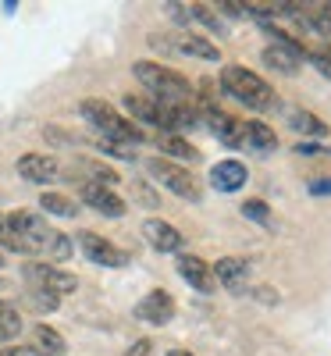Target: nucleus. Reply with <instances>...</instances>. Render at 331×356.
I'll list each match as a JSON object with an SVG mask.
<instances>
[{
	"instance_id": "nucleus-1",
	"label": "nucleus",
	"mask_w": 331,
	"mask_h": 356,
	"mask_svg": "<svg viewBox=\"0 0 331 356\" xmlns=\"http://www.w3.org/2000/svg\"><path fill=\"white\" fill-rule=\"evenodd\" d=\"M8 221L15 228L18 253H36V257H47V260H68L72 257V239L65 232H54L40 214L15 211V214H8Z\"/></svg>"
},
{
	"instance_id": "nucleus-2",
	"label": "nucleus",
	"mask_w": 331,
	"mask_h": 356,
	"mask_svg": "<svg viewBox=\"0 0 331 356\" xmlns=\"http://www.w3.org/2000/svg\"><path fill=\"white\" fill-rule=\"evenodd\" d=\"M221 86H225L228 97H235L239 104H246V107H253V111H271V107L278 104L275 89H271L257 72H250V68L228 65V68L221 72Z\"/></svg>"
},
{
	"instance_id": "nucleus-3",
	"label": "nucleus",
	"mask_w": 331,
	"mask_h": 356,
	"mask_svg": "<svg viewBox=\"0 0 331 356\" xmlns=\"http://www.w3.org/2000/svg\"><path fill=\"white\" fill-rule=\"evenodd\" d=\"M132 72H136V79L150 89V93H154L157 104H186L193 97L189 79L171 72V68H164L161 61H139Z\"/></svg>"
},
{
	"instance_id": "nucleus-4",
	"label": "nucleus",
	"mask_w": 331,
	"mask_h": 356,
	"mask_svg": "<svg viewBox=\"0 0 331 356\" xmlns=\"http://www.w3.org/2000/svg\"><path fill=\"white\" fill-rule=\"evenodd\" d=\"M82 118H86V122L89 125H93V129H100L104 132V139H114V143H143V132L129 122V118H122V114H118L107 100H97V97H89V100H82Z\"/></svg>"
},
{
	"instance_id": "nucleus-5",
	"label": "nucleus",
	"mask_w": 331,
	"mask_h": 356,
	"mask_svg": "<svg viewBox=\"0 0 331 356\" xmlns=\"http://www.w3.org/2000/svg\"><path fill=\"white\" fill-rule=\"evenodd\" d=\"M146 171L154 175L161 186H168L175 196H182V200H189V203H200V200H203L200 182H196L186 168H178V164H171V161H164V157H150V161H146Z\"/></svg>"
},
{
	"instance_id": "nucleus-6",
	"label": "nucleus",
	"mask_w": 331,
	"mask_h": 356,
	"mask_svg": "<svg viewBox=\"0 0 331 356\" xmlns=\"http://www.w3.org/2000/svg\"><path fill=\"white\" fill-rule=\"evenodd\" d=\"M25 282L29 289H47L54 296H72L79 289V278L72 271H61V267H54V264H25Z\"/></svg>"
},
{
	"instance_id": "nucleus-7",
	"label": "nucleus",
	"mask_w": 331,
	"mask_h": 356,
	"mask_svg": "<svg viewBox=\"0 0 331 356\" xmlns=\"http://www.w3.org/2000/svg\"><path fill=\"white\" fill-rule=\"evenodd\" d=\"M18 175L25 182H36V186H50L61 178V164H57L50 154H25L18 157Z\"/></svg>"
},
{
	"instance_id": "nucleus-8",
	"label": "nucleus",
	"mask_w": 331,
	"mask_h": 356,
	"mask_svg": "<svg viewBox=\"0 0 331 356\" xmlns=\"http://www.w3.org/2000/svg\"><path fill=\"white\" fill-rule=\"evenodd\" d=\"M79 246H82L86 260H93L100 267H122L125 264V253L118 250L114 243H107L104 235H97V232H82L79 235Z\"/></svg>"
},
{
	"instance_id": "nucleus-9",
	"label": "nucleus",
	"mask_w": 331,
	"mask_h": 356,
	"mask_svg": "<svg viewBox=\"0 0 331 356\" xmlns=\"http://www.w3.org/2000/svg\"><path fill=\"white\" fill-rule=\"evenodd\" d=\"M264 61H267L271 68H278L282 75H296L299 65H303V47H296L289 36H278L275 47L264 50Z\"/></svg>"
},
{
	"instance_id": "nucleus-10",
	"label": "nucleus",
	"mask_w": 331,
	"mask_h": 356,
	"mask_svg": "<svg viewBox=\"0 0 331 356\" xmlns=\"http://www.w3.org/2000/svg\"><path fill=\"white\" fill-rule=\"evenodd\" d=\"M136 317L146 321V324H168L175 317V300H171L164 289H154V292H146L143 300H139Z\"/></svg>"
},
{
	"instance_id": "nucleus-11",
	"label": "nucleus",
	"mask_w": 331,
	"mask_h": 356,
	"mask_svg": "<svg viewBox=\"0 0 331 356\" xmlns=\"http://www.w3.org/2000/svg\"><path fill=\"white\" fill-rule=\"evenodd\" d=\"M82 200L93 207L97 214H104V218H122V214H125V200L118 196L114 189H107V186L86 182V186H82Z\"/></svg>"
},
{
	"instance_id": "nucleus-12",
	"label": "nucleus",
	"mask_w": 331,
	"mask_h": 356,
	"mask_svg": "<svg viewBox=\"0 0 331 356\" xmlns=\"http://www.w3.org/2000/svg\"><path fill=\"white\" fill-rule=\"evenodd\" d=\"M207 118H210V132H214L225 146H243L246 143V125L239 122V118H232V114H225V111H218V107H207Z\"/></svg>"
},
{
	"instance_id": "nucleus-13",
	"label": "nucleus",
	"mask_w": 331,
	"mask_h": 356,
	"mask_svg": "<svg viewBox=\"0 0 331 356\" xmlns=\"http://www.w3.org/2000/svg\"><path fill=\"white\" fill-rule=\"evenodd\" d=\"M210 275H214V282H221V289L243 292L246 282H250V260H243V257H225V260H218V267H214Z\"/></svg>"
},
{
	"instance_id": "nucleus-14",
	"label": "nucleus",
	"mask_w": 331,
	"mask_h": 356,
	"mask_svg": "<svg viewBox=\"0 0 331 356\" xmlns=\"http://www.w3.org/2000/svg\"><path fill=\"white\" fill-rule=\"evenodd\" d=\"M143 235H146V243L154 250H161V253H175L178 246H182V232H178L175 225H168V221H161V218H150L143 225Z\"/></svg>"
},
{
	"instance_id": "nucleus-15",
	"label": "nucleus",
	"mask_w": 331,
	"mask_h": 356,
	"mask_svg": "<svg viewBox=\"0 0 331 356\" xmlns=\"http://www.w3.org/2000/svg\"><path fill=\"white\" fill-rule=\"evenodd\" d=\"M246 164H239V161H221L214 171H210V186H214L218 193H235V189H243L246 186Z\"/></svg>"
},
{
	"instance_id": "nucleus-16",
	"label": "nucleus",
	"mask_w": 331,
	"mask_h": 356,
	"mask_svg": "<svg viewBox=\"0 0 331 356\" xmlns=\"http://www.w3.org/2000/svg\"><path fill=\"white\" fill-rule=\"evenodd\" d=\"M178 275H182L193 289H200V292H214V275H210V267L200 260V257H193V253H182L178 257Z\"/></svg>"
},
{
	"instance_id": "nucleus-17",
	"label": "nucleus",
	"mask_w": 331,
	"mask_h": 356,
	"mask_svg": "<svg viewBox=\"0 0 331 356\" xmlns=\"http://www.w3.org/2000/svg\"><path fill=\"white\" fill-rule=\"evenodd\" d=\"M33 356H65L68 346H65V335L50 328V324H36L33 328V349H29Z\"/></svg>"
},
{
	"instance_id": "nucleus-18",
	"label": "nucleus",
	"mask_w": 331,
	"mask_h": 356,
	"mask_svg": "<svg viewBox=\"0 0 331 356\" xmlns=\"http://www.w3.org/2000/svg\"><path fill=\"white\" fill-rule=\"evenodd\" d=\"M178 50L189 54V57H200V61H221L218 47H214V43H207V40L196 36V33H182V36H178Z\"/></svg>"
},
{
	"instance_id": "nucleus-19",
	"label": "nucleus",
	"mask_w": 331,
	"mask_h": 356,
	"mask_svg": "<svg viewBox=\"0 0 331 356\" xmlns=\"http://www.w3.org/2000/svg\"><path fill=\"white\" fill-rule=\"evenodd\" d=\"M40 207L47 214H57V218H75L79 214V203H72L68 196H61V193H43L40 196Z\"/></svg>"
},
{
	"instance_id": "nucleus-20",
	"label": "nucleus",
	"mask_w": 331,
	"mask_h": 356,
	"mask_svg": "<svg viewBox=\"0 0 331 356\" xmlns=\"http://www.w3.org/2000/svg\"><path fill=\"white\" fill-rule=\"evenodd\" d=\"M157 146L164 154H171V157H182V161H196L200 154L193 150V146L186 143V139H178V136H171V132H164V136H157Z\"/></svg>"
},
{
	"instance_id": "nucleus-21",
	"label": "nucleus",
	"mask_w": 331,
	"mask_h": 356,
	"mask_svg": "<svg viewBox=\"0 0 331 356\" xmlns=\"http://www.w3.org/2000/svg\"><path fill=\"white\" fill-rule=\"evenodd\" d=\"M246 139L257 146V150H275V146H278L275 129H267V125H260V122H250V125H246Z\"/></svg>"
},
{
	"instance_id": "nucleus-22",
	"label": "nucleus",
	"mask_w": 331,
	"mask_h": 356,
	"mask_svg": "<svg viewBox=\"0 0 331 356\" xmlns=\"http://www.w3.org/2000/svg\"><path fill=\"white\" fill-rule=\"evenodd\" d=\"M289 125L296 129V132H307V136H324L328 132V125L321 122L317 114H307V111H296L292 118H289Z\"/></svg>"
},
{
	"instance_id": "nucleus-23",
	"label": "nucleus",
	"mask_w": 331,
	"mask_h": 356,
	"mask_svg": "<svg viewBox=\"0 0 331 356\" xmlns=\"http://www.w3.org/2000/svg\"><path fill=\"white\" fill-rule=\"evenodd\" d=\"M18 332H22V317H18V310H15L11 303L0 300V335H4V339H15Z\"/></svg>"
},
{
	"instance_id": "nucleus-24",
	"label": "nucleus",
	"mask_w": 331,
	"mask_h": 356,
	"mask_svg": "<svg viewBox=\"0 0 331 356\" xmlns=\"http://www.w3.org/2000/svg\"><path fill=\"white\" fill-rule=\"evenodd\" d=\"M243 218H250V221H257V225H271V211H267L264 200H246V203H243Z\"/></svg>"
},
{
	"instance_id": "nucleus-25",
	"label": "nucleus",
	"mask_w": 331,
	"mask_h": 356,
	"mask_svg": "<svg viewBox=\"0 0 331 356\" xmlns=\"http://www.w3.org/2000/svg\"><path fill=\"white\" fill-rule=\"evenodd\" d=\"M104 154H111V157H122V161H136V150L132 146H125V143H114V139H100L97 143Z\"/></svg>"
},
{
	"instance_id": "nucleus-26",
	"label": "nucleus",
	"mask_w": 331,
	"mask_h": 356,
	"mask_svg": "<svg viewBox=\"0 0 331 356\" xmlns=\"http://www.w3.org/2000/svg\"><path fill=\"white\" fill-rule=\"evenodd\" d=\"M57 300H61V296H54V292H47V289H29V303L40 307V310H54Z\"/></svg>"
},
{
	"instance_id": "nucleus-27",
	"label": "nucleus",
	"mask_w": 331,
	"mask_h": 356,
	"mask_svg": "<svg viewBox=\"0 0 331 356\" xmlns=\"http://www.w3.org/2000/svg\"><path fill=\"white\" fill-rule=\"evenodd\" d=\"M189 18H200L203 25H210V29H214V33H221V29H225V22H221V18H218L214 11H210L207 4H196V8L189 11Z\"/></svg>"
},
{
	"instance_id": "nucleus-28",
	"label": "nucleus",
	"mask_w": 331,
	"mask_h": 356,
	"mask_svg": "<svg viewBox=\"0 0 331 356\" xmlns=\"http://www.w3.org/2000/svg\"><path fill=\"white\" fill-rule=\"evenodd\" d=\"M0 246L11 250V253H18V239H15V228H11L8 214H0Z\"/></svg>"
},
{
	"instance_id": "nucleus-29",
	"label": "nucleus",
	"mask_w": 331,
	"mask_h": 356,
	"mask_svg": "<svg viewBox=\"0 0 331 356\" xmlns=\"http://www.w3.org/2000/svg\"><path fill=\"white\" fill-rule=\"evenodd\" d=\"M303 57H310V61H314L324 75H331V57H328L324 50H303Z\"/></svg>"
},
{
	"instance_id": "nucleus-30",
	"label": "nucleus",
	"mask_w": 331,
	"mask_h": 356,
	"mask_svg": "<svg viewBox=\"0 0 331 356\" xmlns=\"http://www.w3.org/2000/svg\"><path fill=\"white\" fill-rule=\"evenodd\" d=\"M125 356H154V342H150V339H136V342L125 349Z\"/></svg>"
},
{
	"instance_id": "nucleus-31",
	"label": "nucleus",
	"mask_w": 331,
	"mask_h": 356,
	"mask_svg": "<svg viewBox=\"0 0 331 356\" xmlns=\"http://www.w3.org/2000/svg\"><path fill=\"white\" fill-rule=\"evenodd\" d=\"M136 193H139V200H143V207H161V200H157V196H154V193H150V189H146V186H143V182H139V186H136Z\"/></svg>"
},
{
	"instance_id": "nucleus-32",
	"label": "nucleus",
	"mask_w": 331,
	"mask_h": 356,
	"mask_svg": "<svg viewBox=\"0 0 331 356\" xmlns=\"http://www.w3.org/2000/svg\"><path fill=\"white\" fill-rule=\"evenodd\" d=\"M296 150H299V154H310V157H314V154H331V146H314V143H299Z\"/></svg>"
},
{
	"instance_id": "nucleus-33",
	"label": "nucleus",
	"mask_w": 331,
	"mask_h": 356,
	"mask_svg": "<svg viewBox=\"0 0 331 356\" xmlns=\"http://www.w3.org/2000/svg\"><path fill=\"white\" fill-rule=\"evenodd\" d=\"M310 193H331V178H317V182H310Z\"/></svg>"
},
{
	"instance_id": "nucleus-34",
	"label": "nucleus",
	"mask_w": 331,
	"mask_h": 356,
	"mask_svg": "<svg viewBox=\"0 0 331 356\" xmlns=\"http://www.w3.org/2000/svg\"><path fill=\"white\" fill-rule=\"evenodd\" d=\"M0 356H33V353H29V349H18V346H11V349H4Z\"/></svg>"
},
{
	"instance_id": "nucleus-35",
	"label": "nucleus",
	"mask_w": 331,
	"mask_h": 356,
	"mask_svg": "<svg viewBox=\"0 0 331 356\" xmlns=\"http://www.w3.org/2000/svg\"><path fill=\"white\" fill-rule=\"evenodd\" d=\"M168 356H193V353H186V349H171Z\"/></svg>"
},
{
	"instance_id": "nucleus-36",
	"label": "nucleus",
	"mask_w": 331,
	"mask_h": 356,
	"mask_svg": "<svg viewBox=\"0 0 331 356\" xmlns=\"http://www.w3.org/2000/svg\"><path fill=\"white\" fill-rule=\"evenodd\" d=\"M324 8H328V11H331V4H324Z\"/></svg>"
},
{
	"instance_id": "nucleus-37",
	"label": "nucleus",
	"mask_w": 331,
	"mask_h": 356,
	"mask_svg": "<svg viewBox=\"0 0 331 356\" xmlns=\"http://www.w3.org/2000/svg\"><path fill=\"white\" fill-rule=\"evenodd\" d=\"M0 264H4V257H0Z\"/></svg>"
}]
</instances>
